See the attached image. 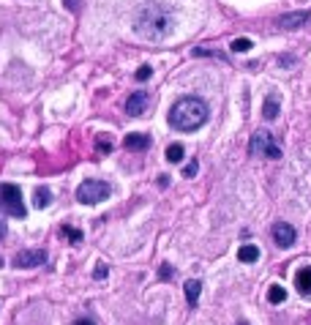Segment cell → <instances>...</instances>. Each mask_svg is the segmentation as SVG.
<instances>
[{
    "instance_id": "6da1fadb",
    "label": "cell",
    "mask_w": 311,
    "mask_h": 325,
    "mask_svg": "<svg viewBox=\"0 0 311 325\" xmlns=\"http://www.w3.org/2000/svg\"><path fill=\"white\" fill-rule=\"evenodd\" d=\"M134 33L145 41H164L175 30V11L161 3H147L134 14Z\"/></svg>"
},
{
    "instance_id": "7a4b0ae2",
    "label": "cell",
    "mask_w": 311,
    "mask_h": 325,
    "mask_svg": "<svg viewBox=\"0 0 311 325\" xmlns=\"http://www.w3.org/2000/svg\"><path fill=\"white\" fill-rule=\"evenodd\" d=\"M208 115H211V110H208V104L197 96H186L180 101H175V107L170 110V126L175 128V131H197L199 126L208 123Z\"/></svg>"
},
{
    "instance_id": "3957f363",
    "label": "cell",
    "mask_w": 311,
    "mask_h": 325,
    "mask_svg": "<svg viewBox=\"0 0 311 325\" xmlns=\"http://www.w3.org/2000/svg\"><path fill=\"white\" fill-rule=\"evenodd\" d=\"M248 153L262 156V159H281V145L270 131H254L248 140Z\"/></svg>"
},
{
    "instance_id": "277c9868",
    "label": "cell",
    "mask_w": 311,
    "mask_h": 325,
    "mask_svg": "<svg viewBox=\"0 0 311 325\" xmlns=\"http://www.w3.org/2000/svg\"><path fill=\"white\" fill-rule=\"evenodd\" d=\"M112 194V186L107 180H82L77 189V202L82 205H98Z\"/></svg>"
},
{
    "instance_id": "5b68a950",
    "label": "cell",
    "mask_w": 311,
    "mask_h": 325,
    "mask_svg": "<svg viewBox=\"0 0 311 325\" xmlns=\"http://www.w3.org/2000/svg\"><path fill=\"white\" fill-rule=\"evenodd\" d=\"M0 211L14 219H25V205H22V192L14 183H0Z\"/></svg>"
},
{
    "instance_id": "8992f818",
    "label": "cell",
    "mask_w": 311,
    "mask_h": 325,
    "mask_svg": "<svg viewBox=\"0 0 311 325\" xmlns=\"http://www.w3.org/2000/svg\"><path fill=\"white\" fill-rule=\"evenodd\" d=\"M14 268H38L46 262V252L44 249H22V252L14 254Z\"/></svg>"
},
{
    "instance_id": "52a82bcc",
    "label": "cell",
    "mask_w": 311,
    "mask_h": 325,
    "mask_svg": "<svg viewBox=\"0 0 311 325\" xmlns=\"http://www.w3.org/2000/svg\"><path fill=\"white\" fill-rule=\"evenodd\" d=\"M295 238H297V233H295L292 224H287V221H279V224H273V241H276V246L289 249V246L295 243Z\"/></svg>"
},
{
    "instance_id": "ba28073f",
    "label": "cell",
    "mask_w": 311,
    "mask_h": 325,
    "mask_svg": "<svg viewBox=\"0 0 311 325\" xmlns=\"http://www.w3.org/2000/svg\"><path fill=\"white\" fill-rule=\"evenodd\" d=\"M147 104H150V96H147L145 90L131 93V96L126 99V115H134V118H139V115H145Z\"/></svg>"
},
{
    "instance_id": "9c48e42d",
    "label": "cell",
    "mask_w": 311,
    "mask_h": 325,
    "mask_svg": "<svg viewBox=\"0 0 311 325\" xmlns=\"http://www.w3.org/2000/svg\"><path fill=\"white\" fill-rule=\"evenodd\" d=\"M308 11H292V14H284L279 17V28L284 30H297V28H303V25L308 22Z\"/></svg>"
},
{
    "instance_id": "30bf717a",
    "label": "cell",
    "mask_w": 311,
    "mask_h": 325,
    "mask_svg": "<svg viewBox=\"0 0 311 325\" xmlns=\"http://www.w3.org/2000/svg\"><path fill=\"white\" fill-rule=\"evenodd\" d=\"M150 137L147 134H142V131H131V134H126V148L128 151H147L150 148Z\"/></svg>"
},
{
    "instance_id": "8fae6325",
    "label": "cell",
    "mask_w": 311,
    "mask_h": 325,
    "mask_svg": "<svg viewBox=\"0 0 311 325\" xmlns=\"http://www.w3.org/2000/svg\"><path fill=\"white\" fill-rule=\"evenodd\" d=\"M295 287H297V293H300V295H311V265L300 268L295 273Z\"/></svg>"
},
{
    "instance_id": "7c38bea8",
    "label": "cell",
    "mask_w": 311,
    "mask_h": 325,
    "mask_svg": "<svg viewBox=\"0 0 311 325\" xmlns=\"http://www.w3.org/2000/svg\"><path fill=\"white\" fill-rule=\"evenodd\" d=\"M281 112V104H279V96L276 93H270V96L265 99V104H262V118L265 120H276Z\"/></svg>"
},
{
    "instance_id": "4fadbf2b",
    "label": "cell",
    "mask_w": 311,
    "mask_h": 325,
    "mask_svg": "<svg viewBox=\"0 0 311 325\" xmlns=\"http://www.w3.org/2000/svg\"><path fill=\"white\" fill-rule=\"evenodd\" d=\"M49 202H52V192L46 186H38L36 192H33V205L36 208H46Z\"/></svg>"
},
{
    "instance_id": "5bb4252c",
    "label": "cell",
    "mask_w": 311,
    "mask_h": 325,
    "mask_svg": "<svg viewBox=\"0 0 311 325\" xmlns=\"http://www.w3.org/2000/svg\"><path fill=\"white\" fill-rule=\"evenodd\" d=\"M238 260L240 262H256V260H260V249L251 246V243H246V246L238 249Z\"/></svg>"
},
{
    "instance_id": "9a60e30c",
    "label": "cell",
    "mask_w": 311,
    "mask_h": 325,
    "mask_svg": "<svg viewBox=\"0 0 311 325\" xmlns=\"http://www.w3.org/2000/svg\"><path fill=\"white\" fill-rule=\"evenodd\" d=\"M199 290H202V284L197 279L186 282V301L191 303V306H197V303H199Z\"/></svg>"
},
{
    "instance_id": "2e32d148",
    "label": "cell",
    "mask_w": 311,
    "mask_h": 325,
    "mask_svg": "<svg viewBox=\"0 0 311 325\" xmlns=\"http://www.w3.org/2000/svg\"><path fill=\"white\" fill-rule=\"evenodd\" d=\"M183 145H180V142H172L170 148H167V161H170V164H180V161H183Z\"/></svg>"
},
{
    "instance_id": "e0dca14e",
    "label": "cell",
    "mask_w": 311,
    "mask_h": 325,
    "mask_svg": "<svg viewBox=\"0 0 311 325\" xmlns=\"http://www.w3.org/2000/svg\"><path fill=\"white\" fill-rule=\"evenodd\" d=\"M268 301L279 306V303H284V301H287V290H284L281 284H273V287L268 290Z\"/></svg>"
},
{
    "instance_id": "ac0fdd59",
    "label": "cell",
    "mask_w": 311,
    "mask_h": 325,
    "mask_svg": "<svg viewBox=\"0 0 311 325\" xmlns=\"http://www.w3.org/2000/svg\"><path fill=\"white\" fill-rule=\"evenodd\" d=\"M60 233H63L71 243H82V233H79V229H74V227H69V224H63V227H60Z\"/></svg>"
},
{
    "instance_id": "d6986e66",
    "label": "cell",
    "mask_w": 311,
    "mask_h": 325,
    "mask_svg": "<svg viewBox=\"0 0 311 325\" xmlns=\"http://www.w3.org/2000/svg\"><path fill=\"white\" fill-rule=\"evenodd\" d=\"M251 47H254L251 38H235V41L229 44V50H235V52H248Z\"/></svg>"
},
{
    "instance_id": "ffe728a7",
    "label": "cell",
    "mask_w": 311,
    "mask_h": 325,
    "mask_svg": "<svg viewBox=\"0 0 311 325\" xmlns=\"http://www.w3.org/2000/svg\"><path fill=\"white\" fill-rule=\"evenodd\" d=\"M134 77H137L139 82H145V79H150V77H153V69H150V66H139V69H137V74H134Z\"/></svg>"
},
{
    "instance_id": "44dd1931",
    "label": "cell",
    "mask_w": 311,
    "mask_h": 325,
    "mask_svg": "<svg viewBox=\"0 0 311 325\" xmlns=\"http://www.w3.org/2000/svg\"><path fill=\"white\" fill-rule=\"evenodd\" d=\"M197 172H199V164H197V161L191 159V161H188V164L183 167V178H194V175H197Z\"/></svg>"
},
{
    "instance_id": "7402d4cb",
    "label": "cell",
    "mask_w": 311,
    "mask_h": 325,
    "mask_svg": "<svg viewBox=\"0 0 311 325\" xmlns=\"http://www.w3.org/2000/svg\"><path fill=\"white\" fill-rule=\"evenodd\" d=\"M172 276H175V270H172V265H161V270H159V279H172Z\"/></svg>"
},
{
    "instance_id": "603a6c76",
    "label": "cell",
    "mask_w": 311,
    "mask_h": 325,
    "mask_svg": "<svg viewBox=\"0 0 311 325\" xmlns=\"http://www.w3.org/2000/svg\"><path fill=\"white\" fill-rule=\"evenodd\" d=\"M96 148H98V151H101V153H110V151H112V142H110V140H104V137H101V140L96 142Z\"/></svg>"
},
{
    "instance_id": "cb8c5ba5",
    "label": "cell",
    "mask_w": 311,
    "mask_h": 325,
    "mask_svg": "<svg viewBox=\"0 0 311 325\" xmlns=\"http://www.w3.org/2000/svg\"><path fill=\"white\" fill-rule=\"evenodd\" d=\"M107 273H110V270H107V265H98L96 270H93V279H107Z\"/></svg>"
},
{
    "instance_id": "d4e9b609",
    "label": "cell",
    "mask_w": 311,
    "mask_h": 325,
    "mask_svg": "<svg viewBox=\"0 0 311 325\" xmlns=\"http://www.w3.org/2000/svg\"><path fill=\"white\" fill-rule=\"evenodd\" d=\"M74 325H96V320H90V317H79Z\"/></svg>"
},
{
    "instance_id": "484cf974",
    "label": "cell",
    "mask_w": 311,
    "mask_h": 325,
    "mask_svg": "<svg viewBox=\"0 0 311 325\" xmlns=\"http://www.w3.org/2000/svg\"><path fill=\"white\" fill-rule=\"evenodd\" d=\"M6 233H9V229H6V221H3V219H0V241H3V238H6Z\"/></svg>"
},
{
    "instance_id": "4316f807",
    "label": "cell",
    "mask_w": 311,
    "mask_h": 325,
    "mask_svg": "<svg viewBox=\"0 0 311 325\" xmlns=\"http://www.w3.org/2000/svg\"><path fill=\"white\" fill-rule=\"evenodd\" d=\"M0 265H3V257H0Z\"/></svg>"
}]
</instances>
